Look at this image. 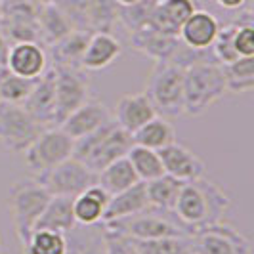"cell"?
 I'll return each instance as SVG.
<instances>
[{"instance_id": "1", "label": "cell", "mask_w": 254, "mask_h": 254, "mask_svg": "<svg viewBox=\"0 0 254 254\" xmlns=\"http://www.w3.org/2000/svg\"><path fill=\"white\" fill-rule=\"evenodd\" d=\"M228 208V193L222 190L216 182L203 176V178L186 182L182 186L172 212L193 235L197 229L204 228V226L224 222Z\"/></svg>"}, {"instance_id": "2", "label": "cell", "mask_w": 254, "mask_h": 254, "mask_svg": "<svg viewBox=\"0 0 254 254\" xmlns=\"http://www.w3.org/2000/svg\"><path fill=\"white\" fill-rule=\"evenodd\" d=\"M132 145H134L132 136L111 119L107 125L75 140L73 157L98 174L113 161L127 157Z\"/></svg>"}, {"instance_id": "3", "label": "cell", "mask_w": 254, "mask_h": 254, "mask_svg": "<svg viewBox=\"0 0 254 254\" xmlns=\"http://www.w3.org/2000/svg\"><path fill=\"white\" fill-rule=\"evenodd\" d=\"M226 78L218 62L190 65L184 73V115L201 117L226 94Z\"/></svg>"}, {"instance_id": "4", "label": "cell", "mask_w": 254, "mask_h": 254, "mask_svg": "<svg viewBox=\"0 0 254 254\" xmlns=\"http://www.w3.org/2000/svg\"><path fill=\"white\" fill-rule=\"evenodd\" d=\"M105 229L125 235L130 239H159V237H191V231L172 210L147 208L140 214L121 218L115 222L102 224Z\"/></svg>"}, {"instance_id": "5", "label": "cell", "mask_w": 254, "mask_h": 254, "mask_svg": "<svg viewBox=\"0 0 254 254\" xmlns=\"http://www.w3.org/2000/svg\"><path fill=\"white\" fill-rule=\"evenodd\" d=\"M50 199L52 195L38 180H21L10 188L8 204H10L13 228H15V235H17L21 249L25 247L29 235L35 229L37 220L44 212Z\"/></svg>"}, {"instance_id": "6", "label": "cell", "mask_w": 254, "mask_h": 254, "mask_svg": "<svg viewBox=\"0 0 254 254\" xmlns=\"http://www.w3.org/2000/svg\"><path fill=\"white\" fill-rule=\"evenodd\" d=\"M184 67L170 62L155 64L153 67L143 92L159 117L184 115Z\"/></svg>"}, {"instance_id": "7", "label": "cell", "mask_w": 254, "mask_h": 254, "mask_svg": "<svg viewBox=\"0 0 254 254\" xmlns=\"http://www.w3.org/2000/svg\"><path fill=\"white\" fill-rule=\"evenodd\" d=\"M73 149H75V140L71 136H67L60 127L44 128L37 136V140L23 153L25 166L29 168V172H33L35 176H40L56 165L71 159Z\"/></svg>"}, {"instance_id": "8", "label": "cell", "mask_w": 254, "mask_h": 254, "mask_svg": "<svg viewBox=\"0 0 254 254\" xmlns=\"http://www.w3.org/2000/svg\"><path fill=\"white\" fill-rule=\"evenodd\" d=\"M52 67L56 86V127H60L75 109L90 100V76L82 67Z\"/></svg>"}, {"instance_id": "9", "label": "cell", "mask_w": 254, "mask_h": 254, "mask_svg": "<svg viewBox=\"0 0 254 254\" xmlns=\"http://www.w3.org/2000/svg\"><path fill=\"white\" fill-rule=\"evenodd\" d=\"M44 130L21 103L0 102V145L8 153H25Z\"/></svg>"}, {"instance_id": "10", "label": "cell", "mask_w": 254, "mask_h": 254, "mask_svg": "<svg viewBox=\"0 0 254 254\" xmlns=\"http://www.w3.org/2000/svg\"><path fill=\"white\" fill-rule=\"evenodd\" d=\"M37 180L48 190L52 197L75 199L82 191L88 190L90 186L98 184V174L92 172L80 161H76L75 157H71L50 170H46L44 174L37 176Z\"/></svg>"}, {"instance_id": "11", "label": "cell", "mask_w": 254, "mask_h": 254, "mask_svg": "<svg viewBox=\"0 0 254 254\" xmlns=\"http://www.w3.org/2000/svg\"><path fill=\"white\" fill-rule=\"evenodd\" d=\"M191 253L195 254H253L249 239L224 222L204 226L191 235Z\"/></svg>"}, {"instance_id": "12", "label": "cell", "mask_w": 254, "mask_h": 254, "mask_svg": "<svg viewBox=\"0 0 254 254\" xmlns=\"http://www.w3.org/2000/svg\"><path fill=\"white\" fill-rule=\"evenodd\" d=\"M159 157L165 168V174L184 184L206 176V166L203 159L180 141H172L170 145L159 149Z\"/></svg>"}, {"instance_id": "13", "label": "cell", "mask_w": 254, "mask_h": 254, "mask_svg": "<svg viewBox=\"0 0 254 254\" xmlns=\"http://www.w3.org/2000/svg\"><path fill=\"white\" fill-rule=\"evenodd\" d=\"M23 109L37 121L40 127H56V86H54V67H48L44 75L35 80V86L29 92Z\"/></svg>"}, {"instance_id": "14", "label": "cell", "mask_w": 254, "mask_h": 254, "mask_svg": "<svg viewBox=\"0 0 254 254\" xmlns=\"http://www.w3.org/2000/svg\"><path fill=\"white\" fill-rule=\"evenodd\" d=\"M6 67L23 78L37 80L48 71V54L38 42H17L10 46Z\"/></svg>"}, {"instance_id": "15", "label": "cell", "mask_w": 254, "mask_h": 254, "mask_svg": "<svg viewBox=\"0 0 254 254\" xmlns=\"http://www.w3.org/2000/svg\"><path fill=\"white\" fill-rule=\"evenodd\" d=\"M111 119H113L111 111L107 109L105 103H102L100 100H86L78 109H75L65 119L60 128L73 140H78L103 125H107Z\"/></svg>"}, {"instance_id": "16", "label": "cell", "mask_w": 254, "mask_h": 254, "mask_svg": "<svg viewBox=\"0 0 254 254\" xmlns=\"http://www.w3.org/2000/svg\"><path fill=\"white\" fill-rule=\"evenodd\" d=\"M111 117H113V121L119 127L123 130H127L128 134L132 136L147 121L157 117V111H155V107L149 102V98L145 96V92H138V94L121 96Z\"/></svg>"}, {"instance_id": "17", "label": "cell", "mask_w": 254, "mask_h": 254, "mask_svg": "<svg viewBox=\"0 0 254 254\" xmlns=\"http://www.w3.org/2000/svg\"><path fill=\"white\" fill-rule=\"evenodd\" d=\"M220 27L222 25L216 19V15L197 8L186 19V23L180 27L178 38L193 50H210L212 42L218 37Z\"/></svg>"}, {"instance_id": "18", "label": "cell", "mask_w": 254, "mask_h": 254, "mask_svg": "<svg viewBox=\"0 0 254 254\" xmlns=\"http://www.w3.org/2000/svg\"><path fill=\"white\" fill-rule=\"evenodd\" d=\"M180 38L161 33L151 25L143 27L140 31L130 33V46L136 52H140L143 56L151 58L155 64H163L170 62L174 58V54L178 50Z\"/></svg>"}, {"instance_id": "19", "label": "cell", "mask_w": 254, "mask_h": 254, "mask_svg": "<svg viewBox=\"0 0 254 254\" xmlns=\"http://www.w3.org/2000/svg\"><path fill=\"white\" fill-rule=\"evenodd\" d=\"M197 10L195 0H161L153 6L149 25L161 33L178 37L180 27Z\"/></svg>"}, {"instance_id": "20", "label": "cell", "mask_w": 254, "mask_h": 254, "mask_svg": "<svg viewBox=\"0 0 254 254\" xmlns=\"http://www.w3.org/2000/svg\"><path fill=\"white\" fill-rule=\"evenodd\" d=\"M123 46L111 33L96 31L88 38V44L80 58V67L84 71H102L121 56Z\"/></svg>"}, {"instance_id": "21", "label": "cell", "mask_w": 254, "mask_h": 254, "mask_svg": "<svg viewBox=\"0 0 254 254\" xmlns=\"http://www.w3.org/2000/svg\"><path fill=\"white\" fill-rule=\"evenodd\" d=\"M147 208H149V201H147L145 184L138 182L136 186H132V188H128V190L109 197L107 206H105V212H103L102 224L140 214V212L147 210Z\"/></svg>"}, {"instance_id": "22", "label": "cell", "mask_w": 254, "mask_h": 254, "mask_svg": "<svg viewBox=\"0 0 254 254\" xmlns=\"http://www.w3.org/2000/svg\"><path fill=\"white\" fill-rule=\"evenodd\" d=\"M109 193L102 186L94 184L78 197L73 199V212L78 226H100L103 222V212L109 201Z\"/></svg>"}, {"instance_id": "23", "label": "cell", "mask_w": 254, "mask_h": 254, "mask_svg": "<svg viewBox=\"0 0 254 254\" xmlns=\"http://www.w3.org/2000/svg\"><path fill=\"white\" fill-rule=\"evenodd\" d=\"M37 25H38V33H40V42L44 46H52L60 38H64L71 31H75L73 25H71V21L67 19V15L62 12V8L56 2L42 4L38 8Z\"/></svg>"}, {"instance_id": "24", "label": "cell", "mask_w": 254, "mask_h": 254, "mask_svg": "<svg viewBox=\"0 0 254 254\" xmlns=\"http://www.w3.org/2000/svg\"><path fill=\"white\" fill-rule=\"evenodd\" d=\"M78 224L73 212V199L67 197H52L44 212L35 224V229H52L60 233H69L73 231Z\"/></svg>"}, {"instance_id": "25", "label": "cell", "mask_w": 254, "mask_h": 254, "mask_svg": "<svg viewBox=\"0 0 254 254\" xmlns=\"http://www.w3.org/2000/svg\"><path fill=\"white\" fill-rule=\"evenodd\" d=\"M90 31H71L69 35L54 42L50 48L52 65H65V67H80V58L88 44Z\"/></svg>"}, {"instance_id": "26", "label": "cell", "mask_w": 254, "mask_h": 254, "mask_svg": "<svg viewBox=\"0 0 254 254\" xmlns=\"http://www.w3.org/2000/svg\"><path fill=\"white\" fill-rule=\"evenodd\" d=\"M132 141H134V145H141V147H149V149L159 151L166 145H170L172 141H176V130L165 117L157 115L132 134Z\"/></svg>"}, {"instance_id": "27", "label": "cell", "mask_w": 254, "mask_h": 254, "mask_svg": "<svg viewBox=\"0 0 254 254\" xmlns=\"http://www.w3.org/2000/svg\"><path fill=\"white\" fill-rule=\"evenodd\" d=\"M138 182H140V178L136 176V172H134V168L127 157L117 159L111 165H107L98 172V186H102L109 195H117L121 191L136 186Z\"/></svg>"}, {"instance_id": "28", "label": "cell", "mask_w": 254, "mask_h": 254, "mask_svg": "<svg viewBox=\"0 0 254 254\" xmlns=\"http://www.w3.org/2000/svg\"><path fill=\"white\" fill-rule=\"evenodd\" d=\"M143 184H145V191H147L149 206L157 208V210H172L180 195V190L184 186V182L172 178L168 174H163L159 178L151 180V182H143Z\"/></svg>"}, {"instance_id": "29", "label": "cell", "mask_w": 254, "mask_h": 254, "mask_svg": "<svg viewBox=\"0 0 254 254\" xmlns=\"http://www.w3.org/2000/svg\"><path fill=\"white\" fill-rule=\"evenodd\" d=\"M226 90L231 94H247L254 90V56L237 58L235 62L222 65Z\"/></svg>"}, {"instance_id": "30", "label": "cell", "mask_w": 254, "mask_h": 254, "mask_svg": "<svg viewBox=\"0 0 254 254\" xmlns=\"http://www.w3.org/2000/svg\"><path fill=\"white\" fill-rule=\"evenodd\" d=\"M127 159L130 161V165L134 168L136 176L140 178V182H151V180L165 174L159 151H155V149L132 145L130 151L127 153Z\"/></svg>"}, {"instance_id": "31", "label": "cell", "mask_w": 254, "mask_h": 254, "mask_svg": "<svg viewBox=\"0 0 254 254\" xmlns=\"http://www.w3.org/2000/svg\"><path fill=\"white\" fill-rule=\"evenodd\" d=\"M23 254H67V233L52 229H33Z\"/></svg>"}, {"instance_id": "32", "label": "cell", "mask_w": 254, "mask_h": 254, "mask_svg": "<svg viewBox=\"0 0 254 254\" xmlns=\"http://www.w3.org/2000/svg\"><path fill=\"white\" fill-rule=\"evenodd\" d=\"M130 239V237H128ZM136 254H188L191 237H159V239H130Z\"/></svg>"}, {"instance_id": "33", "label": "cell", "mask_w": 254, "mask_h": 254, "mask_svg": "<svg viewBox=\"0 0 254 254\" xmlns=\"http://www.w3.org/2000/svg\"><path fill=\"white\" fill-rule=\"evenodd\" d=\"M84 4H86V19H88L90 31L111 33L113 25L117 23V12H119L117 2L115 0H84Z\"/></svg>"}, {"instance_id": "34", "label": "cell", "mask_w": 254, "mask_h": 254, "mask_svg": "<svg viewBox=\"0 0 254 254\" xmlns=\"http://www.w3.org/2000/svg\"><path fill=\"white\" fill-rule=\"evenodd\" d=\"M33 86L35 80L15 75L8 67H0V102L23 103Z\"/></svg>"}, {"instance_id": "35", "label": "cell", "mask_w": 254, "mask_h": 254, "mask_svg": "<svg viewBox=\"0 0 254 254\" xmlns=\"http://www.w3.org/2000/svg\"><path fill=\"white\" fill-rule=\"evenodd\" d=\"M153 6L155 4L147 2V0H138L136 4H130V6H119L117 21L125 27L128 33L140 31V29L149 25Z\"/></svg>"}, {"instance_id": "36", "label": "cell", "mask_w": 254, "mask_h": 254, "mask_svg": "<svg viewBox=\"0 0 254 254\" xmlns=\"http://www.w3.org/2000/svg\"><path fill=\"white\" fill-rule=\"evenodd\" d=\"M10 46L12 42L8 40L4 29L0 25V67H6V60H8V52H10Z\"/></svg>"}, {"instance_id": "37", "label": "cell", "mask_w": 254, "mask_h": 254, "mask_svg": "<svg viewBox=\"0 0 254 254\" xmlns=\"http://www.w3.org/2000/svg\"><path fill=\"white\" fill-rule=\"evenodd\" d=\"M214 2L224 10H241L247 4V0H214Z\"/></svg>"}, {"instance_id": "38", "label": "cell", "mask_w": 254, "mask_h": 254, "mask_svg": "<svg viewBox=\"0 0 254 254\" xmlns=\"http://www.w3.org/2000/svg\"><path fill=\"white\" fill-rule=\"evenodd\" d=\"M117 6H130V4H136L138 0H115Z\"/></svg>"}, {"instance_id": "39", "label": "cell", "mask_w": 254, "mask_h": 254, "mask_svg": "<svg viewBox=\"0 0 254 254\" xmlns=\"http://www.w3.org/2000/svg\"><path fill=\"white\" fill-rule=\"evenodd\" d=\"M2 249H4V245H2V235H0V253H2Z\"/></svg>"}, {"instance_id": "40", "label": "cell", "mask_w": 254, "mask_h": 254, "mask_svg": "<svg viewBox=\"0 0 254 254\" xmlns=\"http://www.w3.org/2000/svg\"><path fill=\"white\" fill-rule=\"evenodd\" d=\"M147 2H151V4H159L161 0H147Z\"/></svg>"}, {"instance_id": "41", "label": "cell", "mask_w": 254, "mask_h": 254, "mask_svg": "<svg viewBox=\"0 0 254 254\" xmlns=\"http://www.w3.org/2000/svg\"><path fill=\"white\" fill-rule=\"evenodd\" d=\"M4 2H8V0H0V4H4Z\"/></svg>"}, {"instance_id": "42", "label": "cell", "mask_w": 254, "mask_h": 254, "mask_svg": "<svg viewBox=\"0 0 254 254\" xmlns=\"http://www.w3.org/2000/svg\"><path fill=\"white\" fill-rule=\"evenodd\" d=\"M188 254H195V253H188Z\"/></svg>"}]
</instances>
